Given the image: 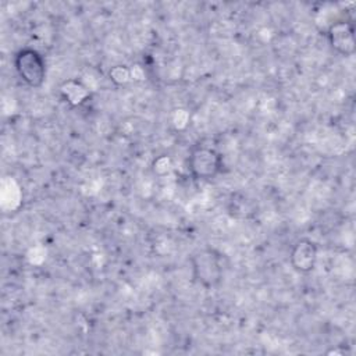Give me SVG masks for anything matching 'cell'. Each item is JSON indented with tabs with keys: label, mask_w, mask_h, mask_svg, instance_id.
Wrapping results in <instances>:
<instances>
[{
	"label": "cell",
	"mask_w": 356,
	"mask_h": 356,
	"mask_svg": "<svg viewBox=\"0 0 356 356\" xmlns=\"http://www.w3.org/2000/svg\"><path fill=\"white\" fill-rule=\"evenodd\" d=\"M192 275L206 289H213L222 280V264L220 254L211 248L197 249L191 256Z\"/></svg>",
	"instance_id": "6da1fadb"
},
{
	"label": "cell",
	"mask_w": 356,
	"mask_h": 356,
	"mask_svg": "<svg viewBox=\"0 0 356 356\" xmlns=\"http://www.w3.org/2000/svg\"><path fill=\"white\" fill-rule=\"evenodd\" d=\"M188 170L197 181L213 179L222 170V157L211 146L195 145L188 157Z\"/></svg>",
	"instance_id": "7a4b0ae2"
},
{
	"label": "cell",
	"mask_w": 356,
	"mask_h": 356,
	"mask_svg": "<svg viewBox=\"0 0 356 356\" xmlns=\"http://www.w3.org/2000/svg\"><path fill=\"white\" fill-rule=\"evenodd\" d=\"M14 67L18 76L29 88H40L46 79V63L43 56L32 47H24L14 56Z\"/></svg>",
	"instance_id": "3957f363"
},
{
	"label": "cell",
	"mask_w": 356,
	"mask_h": 356,
	"mask_svg": "<svg viewBox=\"0 0 356 356\" xmlns=\"http://www.w3.org/2000/svg\"><path fill=\"white\" fill-rule=\"evenodd\" d=\"M327 39L332 50L338 54L349 57L353 56L356 50L355 40V26L350 21L338 19L334 21L327 29Z\"/></svg>",
	"instance_id": "277c9868"
},
{
	"label": "cell",
	"mask_w": 356,
	"mask_h": 356,
	"mask_svg": "<svg viewBox=\"0 0 356 356\" xmlns=\"http://www.w3.org/2000/svg\"><path fill=\"white\" fill-rule=\"evenodd\" d=\"M289 263L298 273L307 274L313 271L317 263V245L310 239H299L291 249Z\"/></svg>",
	"instance_id": "5b68a950"
}]
</instances>
